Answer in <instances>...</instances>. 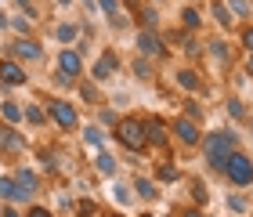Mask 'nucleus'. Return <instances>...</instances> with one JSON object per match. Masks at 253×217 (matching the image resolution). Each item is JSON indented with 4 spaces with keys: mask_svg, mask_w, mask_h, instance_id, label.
<instances>
[{
    "mask_svg": "<svg viewBox=\"0 0 253 217\" xmlns=\"http://www.w3.org/2000/svg\"><path fill=\"white\" fill-rule=\"evenodd\" d=\"M239 145H243V138H239V130L232 127V123L206 130V134H203V141H199V156H203L206 174L221 177V170H224V163H228V156H232Z\"/></svg>",
    "mask_w": 253,
    "mask_h": 217,
    "instance_id": "obj_1",
    "label": "nucleus"
},
{
    "mask_svg": "<svg viewBox=\"0 0 253 217\" xmlns=\"http://www.w3.org/2000/svg\"><path fill=\"white\" fill-rule=\"evenodd\" d=\"M109 138L116 141L123 152H134V156H145V123H141V112H123L120 123L109 130Z\"/></svg>",
    "mask_w": 253,
    "mask_h": 217,
    "instance_id": "obj_2",
    "label": "nucleus"
},
{
    "mask_svg": "<svg viewBox=\"0 0 253 217\" xmlns=\"http://www.w3.org/2000/svg\"><path fill=\"white\" fill-rule=\"evenodd\" d=\"M221 181L228 188H239V192H250L253 188V152L250 148L239 145L232 156H228V163L221 170Z\"/></svg>",
    "mask_w": 253,
    "mask_h": 217,
    "instance_id": "obj_3",
    "label": "nucleus"
},
{
    "mask_svg": "<svg viewBox=\"0 0 253 217\" xmlns=\"http://www.w3.org/2000/svg\"><path fill=\"white\" fill-rule=\"evenodd\" d=\"M203 43H206V54H203V58H210V62L217 65V73H232V69H235V62L243 58V54H239V47H235V40L228 37V33L203 37Z\"/></svg>",
    "mask_w": 253,
    "mask_h": 217,
    "instance_id": "obj_4",
    "label": "nucleus"
},
{
    "mask_svg": "<svg viewBox=\"0 0 253 217\" xmlns=\"http://www.w3.org/2000/svg\"><path fill=\"white\" fill-rule=\"evenodd\" d=\"M130 43H134V54H141V58L156 62V65H163L170 58L163 29H130Z\"/></svg>",
    "mask_w": 253,
    "mask_h": 217,
    "instance_id": "obj_5",
    "label": "nucleus"
},
{
    "mask_svg": "<svg viewBox=\"0 0 253 217\" xmlns=\"http://www.w3.org/2000/svg\"><path fill=\"white\" fill-rule=\"evenodd\" d=\"M145 123V148L156 156H174V145H170V123L159 112H141Z\"/></svg>",
    "mask_w": 253,
    "mask_h": 217,
    "instance_id": "obj_6",
    "label": "nucleus"
},
{
    "mask_svg": "<svg viewBox=\"0 0 253 217\" xmlns=\"http://www.w3.org/2000/svg\"><path fill=\"white\" fill-rule=\"evenodd\" d=\"M170 84H174L177 94H210V84H206V76L199 65H192V62H177V65H170Z\"/></svg>",
    "mask_w": 253,
    "mask_h": 217,
    "instance_id": "obj_7",
    "label": "nucleus"
},
{
    "mask_svg": "<svg viewBox=\"0 0 253 217\" xmlns=\"http://www.w3.org/2000/svg\"><path fill=\"white\" fill-rule=\"evenodd\" d=\"M167 123H170V145H177L181 152H199V141H203V134H206L203 123L181 116V112H177L174 120H167Z\"/></svg>",
    "mask_w": 253,
    "mask_h": 217,
    "instance_id": "obj_8",
    "label": "nucleus"
},
{
    "mask_svg": "<svg viewBox=\"0 0 253 217\" xmlns=\"http://www.w3.org/2000/svg\"><path fill=\"white\" fill-rule=\"evenodd\" d=\"M47 120L58 127L62 134H76L80 130V123H84V112H80L76 101H69V98H47Z\"/></svg>",
    "mask_w": 253,
    "mask_h": 217,
    "instance_id": "obj_9",
    "label": "nucleus"
},
{
    "mask_svg": "<svg viewBox=\"0 0 253 217\" xmlns=\"http://www.w3.org/2000/svg\"><path fill=\"white\" fill-rule=\"evenodd\" d=\"M87 73H90L87 80H94V84H101V87H105V80L120 76V73H123L120 47H112V43H109V47H101V51H98V58L90 62V69H87Z\"/></svg>",
    "mask_w": 253,
    "mask_h": 217,
    "instance_id": "obj_10",
    "label": "nucleus"
},
{
    "mask_svg": "<svg viewBox=\"0 0 253 217\" xmlns=\"http://www.w3.org/2000/svg\"><path fill=\"white\" fill-rule=\"evenodd\" d=\"M4 58H15L22 65H40L43 62V43L37 37H15L4 47Z\"/></svg>",
    "mask_w": 253,
    "mask_h": 217,
    "instance_id": "obj_11",
    "label": "nucleus"
},
{
    "mask_svg": "<svg viewBox=\"0 0 253 217\" xmlns=\"http://www.w3.org/2000/svg\"><path fill=\"white\" fill-rule=\"evenodd\" d=\"M148 167H152L148 177H152L159 188H170V185H181V181H185V170L174 163V156H156V163H148Z\"/></svg>",
    "mask_w": 253,
    "mask_h": 217,
    "instance_id": "obj_12",
    "label": "nucleus"
},
{
    "mask_svg": "<svg viewBox=\"0 0 253 217\" xmlns=\"http://www.w3.org/2000/svg\"><path fill=\"white\" fill-rule=\"evenodd\" d=\"M126 181H130V192H134L137 203H145V207H156V203H163V188H159L156 181L145 174V170H134V177H126Z\"/></svg>",
    "mask_w": 253,
    "mask_h": 217,
    "instance_id": "obj_13",
    "label": "nucleus"
},
{
    "mask_svg": "<svg viewBox=\"0 0 253 217\" xmlns=\"http://www.w3.org/2000/svg\"><path fill=\"white\" fill-rule=\"evenodd\" d=\"M80 37H84V18H54L51 40L58 43V47H76Z\"/></svg>",
    "mask_w": 253,
    "mask_h": 217,
    "instance_id": "obj_14",
    "label": "nucleus"
},
{
    "mask_svg": "<svg viewBox=\"0 0 253 217\" xmlns=\"http://www.w3.org/2000/svg\"><path fill=\"white\" fill-rule=\"evenodd\" d=\"M54 69H62L65 76H73V80H84L87 76V58L76 47H58V54H54Z\"/></svg>",
    "mask_w": 253,
    "mask_h": 217,
    "instance_id": "obj_15",
    "label": "nucleus"
},
{
    "mask_svg": "<svg viewBox=\"0 0 253 217\" xmlns=\"http://www.w3.org/2000/svg\"><path fill=\"white\" fill-rule=\"evenodd\" d=\"M177 29L181 33H199L203 37V29H206V7H199V4H181V11H177Z\"/></svg>",
    "mask_w": 253,
    "mask_h": 217,
    "instance_id": "obj_16",
    "label": "nucleus"
},
{
    "mask_svg": "<svg viewBox=\"0 0 253 217\" xmlns=\"http://www.w3.org/2000/svg\"><path fill=\"white\" fill-rule=\"evenodd\" d=\"M120 156L116 152H109V148H98L94 152V159H90V170H94V177H101V181H116L120 177Z\"/></svg>",
    "mask_w": 253,
    "mask_h": 217,
    "instance_id": "obj_17",
    "label": "nucleus"
},
{
    "mask_svg": "<svg viewBox=\"0 0 253 217\" xmlns=\"http://www.w3.org/2000/svg\"><path fill=\"white\" fill-rule=\"evenodd\" d=\"M174 51L181 54V62L199 65V62H203V54H206V43H203L199 33H181V40L174 43Z\"/></svg>",
    "mask_w": 253,
    "mask_h": 217,
    "instance_id": "obj_18",
    "label": "nucleus"
},
{
    "mask_svg": "<svg viewBox=\"0 0 253 217\" xmlns=\"http://www.w3.org/2000/svg\"><path fill=\"white\" fill-rule=\"evenodd\" d=\"M11 177L18 181V188L26 192L29 199H37L40 192H43V174H40V170H33V167H22V163H18L15 170H11Z\"/></svg>",
    "mask_w": 253,
    "mask_h": 217,
    "instance_id": "obj_19",
    "label": "nucleus"
},
{
    "mask_svg": "<svg viewBox=\"0 0 253 217\" xmlns=\"http://www.w3.org/2000/svg\"><path fill=\"white\" fill-rule=\"evenodd\" d=\"M206 22H213V26L221 29V33H228V37H232L235 26H239V22L232 18V11H228L224 0H206Z\"/></svg>",
    "mask_w": 253,
    "mask_h": 217,
    "instance_id": "obj_20",
    "label": "nucleus"
},
{
    "mask_svg": "<svg viewBox=\"0 0 253 217\" xmlns=\"http://www.w3.org/2000/svg\"><path fill=\"white\" fill-rule=\"evenodd\" d=\"M26 84H29L26 65L15 62V58H4V54H0V87H26Z\"/></svg>",
    "mask_w": 253,
    "mask_h": 217,
    "instance_id": "obj_21",
    "label": "nucleus"
},
{
    "mask_svg": "<svg viewBox=\"0 0 253 217\" xmlns=\"http://www.w3.org/2000/svg\"><path fill=\"white\" fill-rule=\"evenodd\" d=\"M185 185H188V207H199V210L210 207V185L203 174H185Z\"/></svg>",
    "mask_w": 253,
    "mask_h": 217,
    "instance_id": "obj_22",
    "label": "nucleus"
},
{
    "mask_svg": "<svg viewBox=\"0 0 253 217\" xmlns=\"http://www.w3.org/2000/svg\"><path fill=\"white\" fill-rule=\"evenodd\" d=\"M130 76H134V84L156 87V80H159V65H156V62H148V58H141V54H134V58H130Z\"/></svg>",
    "mask_w": 253,
    "mask_h": 217,
    "instance_id": "obj_23",
    "label": "nucleus"
},
{
    "mask_svg": "<svg viewBox=\"0 0 253 217\" xmlns=\"http://www.w3.org/2000/svg\"><path fill=\"white\" fill-rule=\"evenodd\" d=\"M224 210L232 217H250L253 214V196H246V192H239V188H228L224 192Z\"/></svg>",
    "mask_w": 253,
    "mask_h": 217,
    "instance_id": "obj_24",
    "label": "nucleus"
},
{
    "mask_svg": "<svg viewBox=\"0 0 253 217\" xmlns=\"http://www.w3.org/2000/svg\"><path fill=\"white\" fill-rule=\"evenodd\" d=\"M0 203H11V207H26V203H33V199L18 188V181L11 177V174H0Z\"/></svg>",
    "mask_w": 253,
    "mask_h": 217,
    "instance_id": "obj_25",
    "label": "nucleus"
},
{
    "mask_svg": "<svg viewBox=\"0 0 253 217\" xmlns=\"http://www.w3.org/2000/svg\"><path fill=\"white\" fill-rule=\"evenodd\" d=\"M134 22H137V29H163V7H156V4H145L134 11Z\"/></svg>",
    "mask_w": 253,
    "mask_h": 217,
    "instance_id": "obj_26",
    "label": "nucleus"
},
{
    "mask_svg": "<svg viewBox=\"0 0 253 217\" xmlns=\"http://www.w3.org/2000/svg\"><path fill=\"white\" fill-rule=\"evenodd\" d=\"M76 98L84 101V105H90V109L105 105V94H101V84H94V80H76Z\"/></svg>",
    "mask_w": 253,
    "mask_h": 217,
    "instance_id": "obj_27",
    "label": "nucleus"
},
{
    "mask_svg": "<svg viewBox=\"0 0 253 217\" xmlns=\"http://www.w3.org/2000/svg\"><path fill=\"white\" fill-rule=\"evenodd\" d=\"M80 138H84L87 148H94V152H98V148H105L109 130H105V127H98V123L90 120V123H80Z\"/></svg>",
    "mask_w": 253,
    "mask_h": 217,
    "instance_id": "obj_28",
    "label": "nucleus"
},
{
    "mask_svg": "<svg viewBox=\"0 0 253 217\" xmlns=\"http://www.w3.org/2000/svg\"><path fill=\"white\" fill-rule=\"evenodd\" d=\"M181 116H188L195 123H203L206 127V105H203V98L199 94H181Z\"/></svg>",
    "mask_w": 253,
    "mask_h": 217,
    "instance_id": "obj_29",
    "label": "nucleus"
},
{
    "mask_svg": "<svg viewBox=\"0 0 253 217\" xmlns=\"http://www.w3.org/2000/svg\"><path fill=\"white\" fill-rule=\"evenodd\" d=\"M18 152H22L18 127H7V123H0V156H18Z\"/></svg>",
    "mask_w": 253,
    "mask_h": 217,
    "instance_id": "obj_30",
    "label": "nucleus"
},
{
    "mask_svg": "<svg viewBox=\"0 0 253 217\" xmlns=\"http://www.w3.org/2000/svg\"><path fill=\"white\" fill-rule=\"evenodd\" d=\"M22 123H29V127H47V109L40 105V101H26L22 105Z\"/></svg>",
    "mask_w": 253,
    "mask_h": 217,
    "instance_id": "obj_31",
    "label": "nucleus"
},
{
    "mask_svg": "<svg viewBox=\"0 0 253 217\" xmlns=\"http://www.w3.org/2000/svg\"><path fill=\"white\" fill-rule=\"evenodd\" d=\"M232 40H235L239 54H253V18L250 22H239L235 33H232Z\"/></svg>",
    "mask_w": 253,
    "mask_h": 217,
    "instance_id": "obj_32",
    "label": "nucleus"
},
{
    "mask_svg": "<svg viewBox=\"0 0 253 217\" xmlns=\"http://www.w3.org/2000/svg\"><path fill=\"white\" fill-rule=\"evenodd\" d=\"M112 199H116V210H123V207H134L130 181H123V177H116V181H112Z\"/></svg>",
    "mask_w": 253,
    "mask_h": 217,
    "instance_id": "obj_33",
    "label": "nucleus"
},
{
    "mask_svg": "<svg viewBox=\"0 0 253 217\" xmlns=\"http://www.w3.org/2000/svg\"><path fill=\"white\" fill-rule=\"evenodd\" d=\"M120 116H123V112H120V109H112V105H98V109H94V123H98V127H105V130L116 127Z\"/></svg>",
    "mask_w": 253,
    "mask_h": 217,
    "instance_id": "obj_34",
    "label": "nucleus"
},
{
    "mask_svg": "<svg viewBox=\"0 0 253 217\" xmlns=\"http://www.w3.org/2000/svg\"><path fill=\"white\" fill-rule=\"evenodd\" d=\"M224 109H228V120H232V123H250V109H246L243 98H228Z\"/></svg>",
    "mask_w": 253,
    "mask_h": 217,
    "instance_id": "obj_35",
    "label": "nucleus"
},
{
    "mask_svg": "<svg viewBox=\"0 0 253 217\" xmlns=\"http://www.w3.org/2000/svg\"><path fill=\"white\" fill-rule=\"evenodd\" d=\"M0 123H7V127H18L22 123V105L18 101H0Z\"/></svg>",
    "mask_w": 253,
    "mask_h": 217,
    "instance_id": "obj_36",
    "label": "nucleus"
},
{
    "mask_svg": "<svg viewBox=\"0 0 253 217\" xmlns=\"http://www.w3.org/2000/svg\"><path fill=\"white\" fill-rule=\"evenodd\" d=\"M235 22H250L253 18V0H224Z\"/></svg>",
    "mask_w": 253,
    "mask_h": 217,
    "instance_id": "obj_37",
    "label": "nucleus"
},
{
    "mask_svg": "<svg viewBox=\"0 0 253 217\" xmlns=\"http://www.w3.org/2000/svg\"><path fill=\"white\" fill-rule=\"evenodd\" d=\"M7 29L15 33V37H33V22H29L26 15H18V11L7 18Z\"/></svg>",
    "mask_w": 253,
    "mask_h": 217,
    "instance_id": "obj_38",
    "label": "nucleus"
},
{
    "mask_svg": "<svg viewBox=\"0 0 253 217\" xmlns=\"http://www.w3.org/2000/svg\"><path fill=\"white\" fill-rule=\"evenodd\" d=\"M73 214H76V217H98V214H101V207H98V199L80 196V199H76V207H73Z\"/></svg>",
    "mask_w": 253,
    "mask_h": 217,
    "instance_id": "obj_39",
    "label": "nucleus"
},
{
    "mask_svg": "<svg viewBox=\"0 0 253 217\" xmlns=\"http://www.w3.org/2000/svg\"><path fill=\"white\" fill-rule=\"evenodd\" d=\"M11 7H15L18 15H26L29 22H40V18H43L40 7H37V0H11Z\"/></svg>",
    "mask_w": 253,
    "mask_h": 217,
    "instance_id": "obj_40",
    "label": "nucleus"
},
{
    "mask_svg": "<svg viewBox=\"0 0 253 217\" xmlns=\"http://www.w3.org/2000/svg\"><path fill=\"white\" fill-rule=\"evenodd\" d=\"M130 22H134V18L126 15V11H116V15H109V18H105V26H109L112 33H126V29H130Z\"/></svg>",
    "mask_w": 253,
    "mask_h": 217,
    "instance_id": "obj_41",
    "label": "nucleus"
},
{
    "mask_svg": "<svg viewBox=\"0 0 253 217\" xmlns=\"http://www.w3.org/2000/svg\"><path fill=\"white\" fill-rule=\"evenodd\" d=\"M51 87H54V90H65V94H69V90H76V80L65 76L62 69H54V73H51Z\"/></svg>",
    "mask_w": 253,
    "mask_h": 217,
    "instance_id": "obj_42",
    "label": "nucleus"
},
{
    "mask_svg": "<svg viewBox=\"0 0 253 217\" xmlns=\"http://www.w3.org/2000/svg\"><path fill=\"white\" fill-rule=\"evenodd\" d=\"M94 7H98V15H105V18H109V15H116V11H123V7H120V0H94Z\"/></svg>",
    "mask_w": 253,
    "mask_h": 217,
    "instance_id": "obj_43",
    "label": "nucleus"
},
{
    "mask_svg": "<svg viewBox=\"0 0 253 217\" xmlns=\"http://www.w3.org/2000/svg\"><path fill=\"white\" fill-rule=\"evenodd\" d=\"M26 217H58L51 207H43V203H29L26 207Z\"/></svg>",
    "mask_w": 253,
    "mask_h": 217,
    "instance_id": "obj_44",
    "label": "nucleus"
},
{
    "mask_svg": "<svg viewBox=\"0 0 253 217\" xmlns=\"http://www.w3.org/2000/svg\"><path fill=\"white\" fill-rule=\"evenodd\" d=\"M174 217H206V210H199V207H181V210H174Z\"/></svg>",
    "mask_w": 253,
    "mask_h": 217,
    "instance_id": "obj_45",
    "label": "nucleus"
},
{
    "mask_svg": "<svg viewBox=\"0 0 253 217\" xmlns=\"http://www.w3.org/2000/svg\"><path fill=\"white\" fill-rule=\"evenodd\" d=\"M0 217H26V210H18V207H11V203H4V207H0Z\"/></svg>",
    "mask_w": 253,
    "mask_h": 217,
    "instance_id": "obj_46",
    "label": "nucleus"
},
{
    "mask_svg": "<svg viewBox=\"0 0 253 217\" xmlns=\"http://www.w3.org/2000/svg\"><path fill=\"white\" fill-rule=\"evenodd\" d=\"M141 4H145V0H120V7H123L126 15H130V18H134V11L141 7Z\"/></svg>",
    "mask_w": 253,
    "mask_h": 217,
    "instance_id": "obj_47",
    "label": "nucleus"
},
{
    "mask_svg": "<svg viewBox=\"0 0 253 217\" xmlns=\"http://www.w3.org/2000/svg\"><path fill=\"white\" fill-rule=\"evenodd\" d=\"M239 65H243V73L253 80V54H243V58H239Z\"/></svg>",
    "mask_w": 253,
    "mask_h": 217,
    "instance_id": "obj_48",
    "label": "nucleus"
},
{
    "mask_svg": "<svg viewBox=\"0 0 253 217\" xmlns=\"http://www.w3.org/2000/svg\"><path fill=\"white\" fill-rule=\"evenodd\" d=\"M98 217H126L123 210H116V207H101V214Z\"/></svg>",
    "mask_w": 253,
    "mask_h": 217,
    "instance_id": "obj_49",
    "label": "nucleus"
},
{
    "mask_svg": "<svg viewBox=\"0 0 253 217\" xmlns=\"http://www.w3.org/2000/svg\"><path fill=\"white\" fill-rule=\"evenodd\" d=\"M51 4H54V7H73L76 0H51Z\"/></svg>",
    "mask_w": 253,
    "mask_h": 217,
    "instance_id": "obj_50",
    "label": "nucleus"
},
{
    "mask_svg": "<svg viewBox=\"0 0 253 217\" xmlns=\"http://www.w3.org/2000/svg\"><path fill=\"white\" fill-rule=\"evenodd\" d=\"M148 4H156V7H167V4H170V0H148Z\"/></svg>",
    "mask_w": 253,
    "mask_h": 217,
    "instance_id": "obj_51",
    "label": "nucleus"
},
{
    "mask_svg": "<svg viewBox=\"0 0 253 217\" xmlns=\"http://www.w3.org/2000/svg\"><path fill=\"white\" fill-rule=\"evenodd\" d=\"M0 29H7V15H4V11H0Z\"/></svg>",
    "mask_w": 253,
    "mask_h": 217,
    "instance_id": "obj_52",
    "label": "nucleus"
},
{
    "mask_svg": "<svg viewBox=\"0 0 253 217\" xmlns=\"http://www.w3.org/2000/svg\"><path fill=\"white\" fill-rule=\"evenodd\" d=\"M137 217H156V214H137Z\"/></svg>",
    "mask_w": 253,
    "mask_h": 217,
    "instance_id": "obj_53",
    "label": "nucleus"
},
{
    "mask_svg": "<svg viewBox=\"0 0 253 217\" xmlns=\"http://www.w3.org/2000/svg\"><path fill=\"white\" fill-rule=\"evenodd\" d=\"M181 4H188V0H181Z\"/></svg>",
    "mask_w": 253,
    "mask_h": 217,
    "instance_id": "obj_54",
    "label": "nucleus"
}]
</instances>
